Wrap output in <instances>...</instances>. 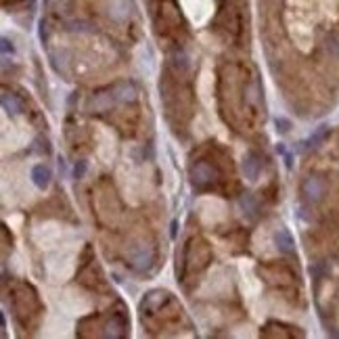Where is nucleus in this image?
<instances>
[{
  "instance_id": "9d476101",
  "label": "nucleus",
  "mask_w": 339,
  "mask_h": 339,
  "mask_svg": "<svg viewBox=\"0 0 339 339\" xmlns=\"http://www.w3.org/2000/svg\"><path fill=\"white\" fill-rule=\"evenodd\" d=\"M310 272H312V276L316 278V281H321V278H323V274H325V270H323V264H314V266L310 268Z\"/></svg>"
},
{
  "instance_id": "0eeeda50",
  "label": "nucleus",
  "mask_w": 339,
  "mask_h": 339,
  "mask_svg": "<svg viewBox=\"0 0 339 339\" xmlns=\"http://www.w3.org/2000/svg\"><path fill=\"white\" fill-rule=\"evenodd\" d=\"M327 134H329V128H327V126H321V128H318V130L310 136V145H312V147H318V145L325 141Z\"/></svg>"
},
{
  "instance_id": "1a4fd4ad",
  "label": "nucleus",
  "mask_w": 339,
  "mask_h": 339,
  "mask_svg": "<svg viewBox=\"0 0 339 339\" xmlns=\"http://www.w3.org/2000/svg\"><path fill=\"white\" fill-rule=\"evenodd\" d=\"M86 162H78L76 166H74V178H84V174H86Z\"/></svg>"
},
{
  "instance_id": "6e6552de",
  "label": "nucleus",
  "mask_w": 339,
  "mask_h": 339,
  "mask_svg": "<svg viewBox=\"0 0 339 339\" xmlns=\"http://www.w3.org/2000/svg\"><path fill=\"white\" fill-rule=\"evenodd\" d=\"M241 205H243L245 209H252V214L257 212V203H255V199H254L252 195H245V197L241 199Z\"/></svg>"
},
{
  "instance_id": "f8f14e48",
  "label": "nucleus",
  "mask_w": 339,
  "mask_h": 339,
  "mask_svg": "<svg viewBox=\"0 0 339 339\" xmlns=\"http://www.w3.org/2000/svg\"><path fill=\"white\" fill-rule=\"evenodd\" d=\"M8 51H11V53H13V46H8V40H6V38H2V53L6 55Z\"/></svg>"
},
{
  "instance_id": "ddd939ff",
  "label": "nucleus",
  "mask_w": 339,
  "mask_h": 339,
  "mask_svg": "<svg viewBox=\"0 0 339 339\" xmlns=\"http://www.w3.org/2000/svg\"><path fill=\"white\" fill-rule=\"evenodd\" d=\"M176 226H178V222L174 220V222H172V237H176Z\"/></svg>"
},
{
  "instance_id": "39448f33",
  "label": "nucleus",
  "mask_w": 339,
  "mask_h": 339,
  "mask_svg": "<svg viewBox=\"0 0 339 339\" xmlns=\"http://www.w3.org/2000/svg\"><path fill=\"white\" fill-rule=\"evenodd\" d=\"M260 170H262V166H260V162H257L254 155H247L245 157V162H243V174H245L247 180L255 182L257 176H260Z\"/></svg>"
},
{
  "instance_id": "20e7f679",
  "label": "nucleus",
  "mask_w": 339,
  "mask_h": 339,
  "mask_svg": "<svg viewBox=\"0 0 339 339\" xmlns=\"http://www.w3.org/2000/svg\"><path fill=\"white\" fill-rule=\"evenodd\" d=\"M214 168L209 166L207 162H199L195 168H193V182L197 184H205L209 180H214Z\"/></svg>"
},
{
  "instance_id": "9b49d317",
  "label": "nucleus",
  "mask_w": 339,
  "mask_h": 339,
  "mask_svg": "<svg viewBox=\"0 0 339 339\" xmlns=\"http://www.w3.org/2000/svg\"><path fill=\"white\" fill-rule=\"evenodd\" d=\"M289 126H291V124H289V119H285V117H276V128H278L281 132H289Z\"/></svg>"
},
{
  "instance_id": "f257e3e1",
  "label": "nucleus",
  "mask_w": 339,
  "mask_h": 339,
  "mask_svg": "<svg viewBox=\"0 0 339 339\" xmlns=\"http://www.w3.org/2000/svg\"><path fill=\"white\" fill-rule=\"evenodd\" d=\"M302 195L310 203L323 201V197L327 195V182L323 180L321 176H308L306 180L302 182Z\"/></svg>"
},
{
  "instance_id": "f03ea898",
  "label": "nucleus",
  "mask_w": 339,
  "mask_h": 339,
  "mask_svg": "<svg viewBox=\"0 0 339 339\" xmlns=\"http://www.w3.org/2000/svg\"><path fill=\"white\" fill-rule=\"evenodd\" d=\"M274 245H276L278 252L285 254V255H293L295 254V241H293V237H291V233H289L287 228H278V231L274 233Z\"/></svg>"
},
{
  "instance_id": "7ed1b4c3",
  "label": "nucleus",
  "mask_w": 339,
  "mask_h": 339,
  "mask_svg": "<svg viewBox=\"0 0 339 339\" xmlns=\"http://www.w3.org/2000/svg\"><path fill=\"white\" fill-rule=\"evenodd\" d=\"M51 178H53V174H51V168L48 166H42V164H38V166H34V170H32V182L38 186V188H44L51 184Z\"/></svg>"
},
{
  "instance_id": "423d86ee",
  "label": "nucleus",
  "mask_w": 339,
  "mask_h": 339,
  "mask_svg": "<svg viewBox=\"0 0 339 339\" xmlns=\"http://www.w3.org/2000/svg\"><path fill=\"white\" fill-rule=\"evenodd\" d=\"M2 107L6 109V111L8 113H21L23 111V103L21 101H19V98L15 96V94H11V92H2Z\"/></svg>"
}]
</instances>
